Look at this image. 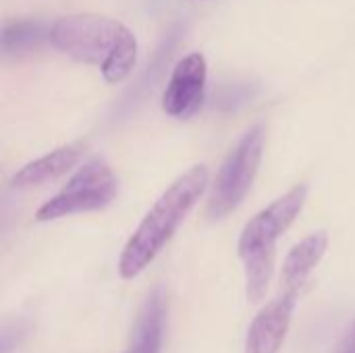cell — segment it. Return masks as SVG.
Listing matches in <instances>:
<instances>
[{"label":"cell","instance_id":"6da1fadb","mask_svg":"<svg viewBox=\"0 0 355 353\" xmlns=\"http://www.w3.org/2000/svg\"><path fill=\"white\" fill-rule=\"evenodd\" d=\"M48 40L67 56L100 69L106 83L125 81L137 64L133 31L100 15H67L48 29Z\"/></svg>","mask_w":355,"mask_h":353},{"label":"cell","instance_id":"7a4b0ae2","mask_svg":"<svg viewBox=\"0 0 355 353\" xmlns=\"http://www.w3.org/2000/svg\"><path fill=\"white\" fill-rule=\"evenodd\" d=\"M208 177V169L204 164H196L179 175L160 193L121 252L119 275L125 281L139 277L156 260V256L173 239L181 223L204 196Z\"/></svg>","mask_w":355,"mask_h":353},{"label":"cell","instance_id":"3957f363","mask_svg":"<svg viewBox=\"0 0 355 353\" xmlns=\"http://www.w3.org/2000/svg\"><path fill=\"white\" fill-rule=\"evenodd\" d=\"M308 198L304 183L291 187L270 206L260 210L241 231L237 254L245 270V293L252 304L260 302L270 287L279 237L302 214Z\"/></svg>","mask_w":355,"mask_h":353},{"label":"cell","instance_id":"277c9868","mask_svg":"<svg viewBox=\"0 0 355 353\" xmlns=\"http://www.w3.org/2000/svg\"><path fill=\"white\" fill-rule=\"evenodd\" d=\"M264 137V125L252 127L223 160L206 206V214L210 221H220L229 216L250 193L262 162Z\"/></svg>","mask_w":355,"mask_h":353},{"label":"cell","instance_id":"5b68a950","mask_svg":"<svg viewBox=\"0 0 355 353\" xmlns=\"http://www.w3.org/2000/svg\"><path fill=\"white\" fill-rule=\"evenodd\" d=\"M116 193L119 181L108 162L102 158H89L56 196L37 208L35 221L50 223L62 216L104 210L116 200Z\"/></svg>","mask_w":355,"mask_h":353},{"label":"cell","instance_id":"8992f818","mask_svg":"<svg viewBox=\"0 0 355 353\" xmlns=\"http://www.w3.org/2000/svg\"><path fill=\"white\" fill-rule=\"evenodd\" d=\"M206 79L208 64L204 54L191 52L183 56L166 83L162 94V110L173 119H189L193 117L206 96Z\"/></svg>","mask_w":355,"mask_h":353},{"label":"cell","instance_id":"52a82bcc","mask_svg":"<svg viewBox=\"0 0 355 353\" xmlns=\"http://www.w3.org/2000/svg\"><path fill=\"white\" fill-rule=\"evenodd\" d=\"M300 293L279 289V295L272 298L252 320L245 335L243 353H279L293 318V310Z\"/></svg>","mask_w":355,"mask_h":353},{"label":"cell","instance_id":"ba28073f","mask_svg":"<svg viewBox=\"0 0 355 353\" xmlns=\"http://www.w3.org/2000/svg\"><path fill=\"white\" fill-rule=\"evenodd\" d=\"M164 327H166V291L162 287H154L137 312L127 353L162 352Z\"/></svg>","mask_w":355,"mask_h":353},{"label":"cell","instance_id":"9c48e42d","mask_svg":"<svg viewBox=\"0 0 355 353\" xmlns=\"http://www.w3.org/2000/svg\"><path fill=\"white\" fill-rule=\"evenodd\" d=\"M83 150H85V141H73V144L60 146V148L52 150L50 154L19 169L15 173L10 185L15 189H31V187L50 183L62 175H67L81 160Z\"/></svg>","mask_w":355,"mask_h":353},{"label":"cell","instance_id":"30bf717a","mask_svg":"<svg viewBox=\"0 0 355 353\" xmlns=\"http://www.w3.org/2000/svg\"><path fill=\"white\" fill-rule=\"evenodd\" d=\"M329 248V235L327 231H316L308 237H304L293 250L287 254L281 270V289L300 293L306 285L312 270L320 264Z\"/></svg>","mask_w":355,"mask_h":353},{"label":"cell","instance_id":"8fae6325","mask_svg":"<svg viewBox=\"0 0 355 353\" xmlns=\"http://www.w3.org/2000/svg\"><path fill=\"white\" fill-rule=\"evenodd\" d=\"M44 35L48 33H44L42 23H31V21L6 23L2 29V50L8 54L17 50H25L29 46H37Z\"/></svg>","mask_w":355,"mask_h":353},{"label":"cell","instance_id":"7c38bea8","mask_svg":"<svg viewBox=\"0 0 355 353\" xmlns=\"http://www.w3.org/2000/svg\"><path fill=\"white\" fill-rule=\"evenodd\" d=\"M335 353H355V320L349 325V329L345 331V335L339 341Z\"/></svg>","mask_w":355,"mask_h":353}]
</instances>
